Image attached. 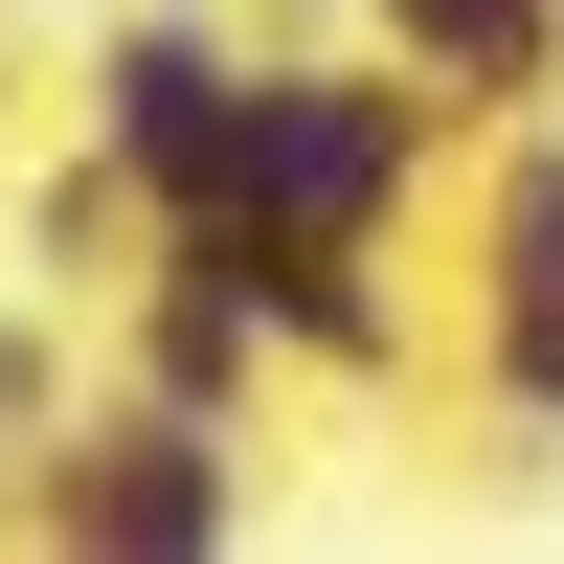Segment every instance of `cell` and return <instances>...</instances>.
<instances>
[{
  "label": "cell",
  "mask_w": 564,
  "mask_h": 564,
  "mask_svg": "<svg viewBox=\"0 0 564 564\" xmlns=\"http://www.w3.org/2000/svg\"><path fill=\"white\" fill-rule=\"evenodd\" d=\"M452 90L384 68V45H271L249 90V181H226L204 226H294V249H406V226L452 204Z\"/></svg>",
  "instance_id": "cell-1"
},
{
  "label": "cell",
  "mask_w": 564,
  "mask_h": 564,
  "mask_svg": "<svg viewBox=\"0 0 564 564\" xmlns=\"http://www.w3.org/2000/svg\"><path fill=\"white\" fill-rule=\"evenodd\" d=\"M361 45L430 68L452 113H542V90H564V0H361Z\"/></svg>",
  "instance_id": "cell-5"
},
{
  "label": "cell",
  "mask_w": 564,
  "mask_h": 564,
  "mask_svg": "<svg viewBox=\"0 0 564 564\" xmlns=\"http://www.w3.org/2000/svg\"><path fill=\"white\" fill-rule=\"evenodd\" d=\"M249 90H271V45H249V23L135 0V23L90 45V181H113L135 226H204L226 181H249Z\"/></svg>",
  "instance_id": "cell-4"
},
{
  "label": "cell",
  "mask_w": 564,
  "mask_h": 564,
  "mask_svg": "<svg viewBox=\"0 0 564 564\" xmlns=\"http://www.w3.org/2000/svg\"><path fill=\"white\" fill-rule=\"evenodd\" d=\"M45 406H68V339H45V316H0V452H23Z\"/></svg>",
  "instance_id": "cell-6"
},
{
  "label": "cell",
  "mask_w": 564,
  "mask_h": 564,
  "mask_svg": "<svg viewBox=\"0 0 564 564\" xmlns=\"http://www.w3.org/2000/svg\"><path fill=\"white\" fill-rule=\"evenodd\" d=\"M452 361L497 452H564V90L452 135Z\"/></svg>",
  "instance_id": "cell-3"
},
{
  "label": "cell",
  "mask_w": 564,
  "mask_h": 564,
  "mask_svg": "<svg viewBox=\"0 0 564 564\" xmlns=\"http://www.w3.org/2000/svg\"><path fill=\"white\" fill-rule=\"evenodd\" d=\"M0 542H68V564H226L249 542V430L226 406H45L23 452H0Z\"/></svg>",
  "instance_id": "cell-2"
}]
</instances>
